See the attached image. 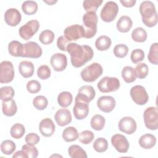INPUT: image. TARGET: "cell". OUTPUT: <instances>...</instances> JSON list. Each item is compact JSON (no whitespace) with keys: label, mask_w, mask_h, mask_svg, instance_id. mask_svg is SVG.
Masks as SVG:
<instances>
[{"label":"cell","mask_w":158,"mask_h":158,"mask_svg":"<svg viewBox=\"0 0 158 158\" xmlns=\"http://www.w3.org/2000/svg\"><path fill=\"white\" fill-rule=\"evenodd\" d=\"M66 51L70 55L72 65L75 68H79L91 60L93 57V49L88 45H80L76 43H69Z\"/></svg>","instance_id":"1"},{"label":"cell","mask_w":158,"mask_h":158,"mask_svg":"<svg viewBox=\"0 0 158 158\" xmlns=\"http://www.w3.org/2000/svg\"><path fill=\"white\" fill-rule=\"evenodd\" d=\"M139 12L143 23L148 27H153L157 23V14L154 4L150 1H144L139 6Z\"/></svg>","instance_id":"2"},{"label":"cell","mask_w":158,"mask_h":158,"mask_svg":"<svg viewBox=\"0 0 158 158\" xmlns=\"http://www.w3.org/2000/svg\"><path fill=\"white\" fill-rule=\"evenodd\" d=\"M98 16L95 12H87L83 16V28L85 30L84 38H91L97 32Z\"/></svg>","instance_id":"3"},{"label":"cell","mask_w":158,"mask_h":158,"mask_svg":"<svg viewBox=\"0 0 158 158\" xmlns=\"http://www.w3.org/2000/svg\"><path fill=\"white\" fill-rule=\"evenodd\" d=\"M102 66L99 64L94 62L83 69L80 73V76L84 81L93 82L102 74Z\"/></svg>","instance_id":"4"},{"label":"cell","mask_w":158,"mask_h":158,"mask_svg":"<svg viewBox=\"0 0 158 158\" xmlns=\"http://www.w3.org/2000/svg\"><path fill=\"white\" fill-rule=\"evenodd\" d=\"M118 12V6L114 1L107 2L102 8L100 17L101 19L106 22H112L117 17Z\"/></svg>","instance_id":"5"},{"label":"cell","mask_w":158,"mask_h":158,"mask_svg":"<svg viewBox=\"0 0 158 158\" xmlns=\"http://www.w3.org/2000/svg\"><path fill=\"white\" fill-rule=\"evenodd\" d=\"M145 126L151 130H156L158 128V110L156 107L146 109L143 114Z\"/></svg>","instance_id":"6"},{"label":"cell","mask_w":158,"mask_h":158,"mask_svg":"<svg viewBox=\"0 0 158 158\" xmlns=\"http://www.w3.org/2000/svg\"><path fill=\"white\" fill-rule=\"evenodd\" d=\"M120 86V81L115 77H105L98 83V88L102 93H110L117 91Z\"/></svg>","instance_id":"7"},{"label":"cell","mask_w":158,"mask_h":158,"mask_svg":"<svg viewBox=\"0 0 158 158\" xmlns=\"http://www.w3.org/2000/svg\"><path fill=\"white\" fill-rule=\"evenodd\" d=\"M39 28V22L37 20H31L19 28V34L23 40H28L38 31Z\"/></svg>","instance_id":"8"},{"label":"cell","mask_w":158,"mask_h":158,"mask_svg":"<svg viewBox=\"0 0 158 158\" xmlns=\"http://www.w3.org/2000/svg\"><path fill=\"white\" fill-rule=\"evenodd\" d=\"M130 93L133 101L138 105H144L148 101V94L144 87L141 85L133 86L130 89Z\"/></svg>","instance_id":"9"},{"label":"cell","mask_w":158,"mask_h":158,"mask_svg":"<svg viewBox=\"0 0 158 158\" xmlns=\"http://www.w3.org/2000/svg\"><path fill=\"white\" fill-rule=\"evenodd\" d=\"M14 77V66L11 62L4 60L0 64V82L7 83L12 81Z\"/></svg>","instance_id":"10"},{"label":"cell","mask_w":158,"mask_h":158,"mask_svg":"<svg viewBox=\"0 0 158 158\" xmlns=\"http://www.w3.org/2000/svg\"><path fill=\"white\" fill-rule=\"evenodd\" d=\"M42 53V49L37 43L28 41L23 44V52L21 57L36 59L41 57Z\"/></svg>","instance_id":"11"},{"label":"cell","mask_w":158,"mask_h":158,"mask_svg":"<svg viewBox=\"0 0 158 158\" xmlns=\"http://www.w3.org/2000/svg\"><path fill=\"white\" fill-rule=\"evenodd\" d=\"M64 36L69 41H76L84 37L85 30L82 25L78 24L67 27L64 31Z\"/></svg>","instance_id":"12"},{"label":"cell","mask_w":158,"mask_h":158,"mask_svg":"<svg viewBox=\"0 0 158 158\" xmlns=\"http://www.w3.org/2000/svg\"><path fill=\"white\" fill-rule=\"evenodd\" d=\"M111 143L114 148L120 153H125L129 149V143L127 138L121 134H115L111 138Z\"/></svg>","instance_id":"13"},{"label":"cell","mask_w":158,"mask_h":158,"mask_svg":"<svg viewBox=\"0 0 158 158\" xmlns=\"http://www.w3.org/2000/svg\"><path fill=\"white\" fill-rule=\"evenodd\" d=\"M75 102V103L73 108L74 117L77 120H83L85 118L89 113L88 103L76 98Z\"/></svg>","instance_id":"14"},{"label":"cell","mask_w":158,"mask_h":158,"mask_svg":"<svg viewBox=\"0 0 158 158\" xmlns=\"http://www.w3.org/2000/svg\"><path fill=\"white\" fill-rule=\"evenodd\" d=\"M118 129L128 135H131L136 130V123L131 117H124L120 120L118 123Z\"/></svg>","instance_id":"15"},{"label":"cell","mask_w":158,"mask_h":158,"mask_svg":"<svg viewBox=\"0 0 158 158\" xmlns=\"http://www.w3.org/2000/svg\"><path fill=\"white\" fill-rule=\"evenodd\" d=\"M50 63L55 71L62 72L67 65V58L62 53H56L51 56Z\"/></svg>","instance_id":"16"},{"label":"cell","mask_w":158,"mask_h":158,"mask_svg":"<svg viewBox=\"0 0 158 158\" xmlns=\"http://www.w3.org/2000/svg\"><path fill=\"white\" fill-rule=\"evenodd\" d=\"M115 100L110 96H102L99 98L97 101L98 108L106 113L110 112L115 107Z\"/></svg>","instance_id":"17"},{"label":"cell","mask_w":158,"mask_h":158,"mask_svg":"<svg viewBox=\"0 0 158 158\" xmlns=\"http://www.w3.org/2000/svg\"><path fill=\"white\" fill-rule=\"evenodd\" d=\"M96 92L94 88L90 85H83L81 86L75 98L89 103L95 97Z\"/></svg>","instance_id":"18"},{"label":"cell","mask_w":158,"mask_h":158,"mask_svg":"<svg viewBox=\"0 0 158 158\" xmlns=\"http://www.w3.org/2000/svg\"><path fill=\"white\" fill-rule=\"evenodd\" d=\"M21 14L15 8L8 9L4 14L5 22L9 26H17L21 21Z\"/></svg>","instance_id":"19"},{"label":"cell","mask_w":158,"mask_h":158,"mask_svg":"<svg viewBox=\"0 0 158 158\" xmlns=\"http://www.w3.org/2000/svg\"><path fill=\"white\" fill-rule=\"evenodd\" d=\"M54 118L58 125L64 127L72 122V115L69 110L62 108L59 109L56 112Z\"/></svg>","instance_id":"20"},{"label":"cell","mask_w":158,"mask_h":158,"mask_svg":"<svg viewBox=\"0 0 158 158\" xmlns=\"http://www.w3.org/2000/svg\"><path fill=\"white\" fill-rule=\"evenodd\" d=\"M39 130L43 136L50 137L55 131V125L51 118H45L40 122Z\"/></svg>","instance_id":"21"},{"label":"cell","mask_w":158,"mask_h":158,"mask_svg":"<svg viewBox=\"0 0 158 158\" xmlns=\"http://www.w3.org/2000/svg\"><path fill=\"white\" fill-rule=\"evenodd\" d=\"M2 110L4 115L11 117L14 115L17 111V107L15 101L13 99L2 101Z\"/></svg>","instance_id":"22"},{"label":"cell","mask_w":158,"mask_h":158,"mask_svg":"<svg viewBox=\"0 0 158 158\" xmlns=\"http://www.w3.org/2000/svg\"><path fill=\"white\" fill-rule=\"evenodd\" d=\"M19 71L23 77L26 78L31 77L34 73V65L31 62L23 60L19 64Z\"/></svg>","instance_id":"23"},{"label":"cell","mask_w":158,"mask_h":158,"mask_svg":"<svg viewBox=\"0 0 158 158\" xmlns=\"http://www.w3.org/2000/svg\"><path fill=\"white\" fill-rule=\"evenodd\" d=\"M156 143V138L154 135L146 133L142 135L139 139V144L140 146L145 149L152 148Z\"/></svg>","instance_id":"24"},{"label":"cell","mask_w":158,"mask_h":158,"mask_svg":"<svg viewBox=\"0 0 158 158\" xmlns=\"http://www.w3.org/2000/svg\"><path fill=\"white\" fill-rule=\"evenodd\" d=\"M133 25L131 18L127 15L120 17L117 22V29L121 33H127L131 28Z\"/></svg>","instance_id":"25"},{"label":"cell","mask_w":158,"mask_h":158,"mask_svg":"<svg viewBox=\"0 0 158 158\" xmlns=\"http://www.w3.org/2000/svg\"><path fill=\"white\" fill-rule=\"evenodd\" d=\"M23 44L14 40L10 41L8 44V51L9 54L14 57H21L23 52Z\"/></svg>","instance_id":"26"},{"label":"cell","mask_w":158,"mask_h":158,"mask_svg":"<svg viewBox=\"0 0 158 158\" xmlns=\"http://www.w3.org/2000/svg\"><path fill=\"white\" fill-rule=\"evenodd\" d=\"M111 39L106 35L98 37L95 41V46L98 50L102 51L107 50L111 46Z\"/></svg>","instance_id":"27"},{"label":"cell","mask_w":158,"mask_h":158,"mask_svg":"<svg viewBox=\"0 0 158 158\" xmlns=\"http://www.w3.org/2000/svg\"><path fill=\"white\" fill-rule=\"evenodd\" d=\"M68 153L72 158H86V151L80 146L73 144L71 145L68 149Z\"/></svg>","instance_id":"28"},{"label":"cell","mask_w":158,"mask_h":158,"mask_svg":"<svg viewBox=\"0 0 158 158\" xmlns=\"http://www.w3.org/2000/svg\"><path fill=\"white\" fill-rule=\"evenodd\" d=\"M77 130L73 127L65 128L62 132V138L66 142H72L75 141L78 138Z\"/></svg>","instance_id":"29"},{"label":"cell","mask_w":158,"mask_h":158,"mask_svg":"<svg viewBox=\"0 0 158 158\" xmlns=\"http://www.w3.org/2000/svg\"><path fill=\"white\" fill-rule=\"evenodd\" d=\"M73 101V96L70 92L62 91L57 96V102L62 107L69 106Z\"/></svg>","instance_id":"30"},{"label":"cell","mask_w":158,"mask_h":158,"mask_svg":"<svg viewBox=\"0 0 158 158\" xmlns=\"http://www.w3.org/2000/svg\"><path fill=\"white\" fill-rule=\"evenodd\" d=\"M121 74L123 80L128 83L135 81L136 78L135 70L130 66L124 67L122 70Z\"/></svg>","instance_id":"31"},{"label":"cell","mask_w":158,"mask_h":158,"mask_svg":"<svg viewBox=\"0 0 158 158\" xmlns=\"http://www.w3.org/2000/svg\"><path fill=\"white\" fill-rule=\"evenodd\" d=\"M22 10L26 15L35 14L38 10V4L34 1H24L22 5Z\"/></svg>","instance_id":"32"},{"label":"cell","mask_w":158,"mask_h":158,"mask_svg":"<svg viewBox=\"0 0 158 158\" xmlns=\"http://www.w3.org/2000/svg\"><path fill=\"white\" fill-rule=\"evenodd\" d=\"M106 120L103 116L99 114L94 115L91 119L90 124L93 129L96 131L102 130L105 125Z\"/></svg>","instance_id":"33"},{"label":"cell","mask_w":158,"mask_h":158,"mask_svg":"<svg viewBox=\"0 0 158 158\" xmlns=\"http://www.w3.org/2000/svg\"><path fill=\"white\" fill-rule=\"evenodd\" d=\"M147 36L148 35L146 31L142 27H137L135 28L131 33V38L136 42H144L147 39Z\"/></svg>","instance_id":"34"},{"label":"cell","mask_w":158,"mask_h":158,"mask_svg":"<svg viewBox=\"0 0 158 158\" xmlns=\"http://www.w3.org/2000/svg\"><path fill=\"white\" fill-rule=\"evenodd\" d=\"M102 3V0H85L83 2V7L87 12H95Z\"/></svg>","instance_id":"35"},{"label":"cell","mask_w":158,"mask_h":158,"mask_svg":"<svg viewBox=\"0 0 158 158\" xmlns=\"http://www.w3.org/2000/svg\"><path fill=\"white\" fill-rule=\"evenodd\" d=\"M54 33L50 30H44L40 33L39 40L43 44H49L52 43L54 39Z\"/></svg>","instance_id":"36"},{"label":"cell","mask_w":158,"mask_h":158,"mask_svg":"<svg viewBox=\"0 0 158 158\" xmlns=\"http://www.w3.org/2000/svg\"><path fill=\"white\" fill-rule=\"evenodd\" d=\"M25 132L24 126L20 123H15L10 128V133L12 137L15 139L21 138Z\"/></svg>","instance_id":"37"},{"label":"cell","mask_w":158,"mask_h":158,"mask_svg":"<svg viewBox=\"0 0 158 158\" xmlns=\"http://www.w3.org/2000/svg\"><path fill=\"white\" fill-rule=\"evenodd\" d=\"M158 44L154 43L151 44L148 55L149 61L154 65L158 64Z\"/></svg>","instance_id":"38"},{"label":"cell","mask_w":158,"mask_h":158,"mask_svg":"<svg viewBox=\"0 0 158 158\" xmlns=\"http://www.w3.org/2000/svg\"><path fill=\"white\" fill-rule=\"evenodd\" d=\"M48 104V99L44 96H37L33 100V106L39 110L45 109Z\"/></svg>","instance_id":"39"},{"label":"cell","mask_w":158,"mask_h":158,"mask_svg":"<svg viewBox=\"0 0 158 158\" xmlns=\"http://www.w3.org/2000/svg\"><path fill=\"white\" fill-rule=\"evenodd\" d=\"M93 147L98 152H105L108 148L107 141L105 138H98L94 141Z\"/></svg>","instance_id":"40"},{"label":"cell","mask_w":158,"mask_h":158,"mask_svg":"<svg viewBox=\"0 0 158 158\" xmlns=\"http://www.w3.org/2000/svg\"><path fill=\"white\" fill-rule=\"evenodd\" d=\"M15 144L9 139L3 141L1 144V151L6 155H10L13 153L15 149Z\"/></svg>","instance_id":"41"},{"label":"cell","mask_w":158,"mask_h":158,"mask_svg":"<svg viewBox=\"0 0 158 158\" xmlns=\"http://www.w3.org/2000/svg\"><path fill=\"white\" fill-rule=\"evenodd\" d=\"M136 77L140 79L145 78L149 72L148 65L145 63L138 64L134 69Z\"/></svg>","instance_id":"42"},{"label":"cell","mask_w":158,"mask_h":158,"mask_svg":"<svg viewBox=\"0 0 158 158\" xmlns=\"http://www.w3.org/2000/svg\"><path fill=\"white\" fill-rule=\"evenodd\" d=\"M94 133L89 130H84L80 132L78 135V139L79 141L84 144H88L94 139Z\"/></svg>","instance_id":"43"},{"label":"cell","mask_w":158,"mask_h":158,"mask_svg":"<svg viewBox=\"0 0 158 158\" xmlns=\"http://www.w3.org/2000/svg\"><path fill=\"white\" fill-rule=\"evenodd\" d=\"M14 94L15 91L12 86H5L0 89V99L2 101L12 99Z\"/></svg>","instance_id":"44"},{"label":"cell","mask_w":158,"mask_h":158,"mask_svg":"<svg viewBox=\"0 0 158 158\" xmlns=\"http://www.w3.org/2000/svg\"><path fill=\"white\" fill-rule=\"evenodd\" d=\"M128 48L126 44H118L114 47L113 52L116 57L118 58H123L128 54Z\"/></svg>","instance_id":"45"},{"label":"cell","mask_w":158,"mask_h":158,"mask_svg":"<svg viewBox=\"0 0 158 158\" xmlns=\"http://www.w3.org/2000/svg\"><path fill=\"white\" fill-rule=\"evenodd\" d=\"M130 59L133 63L138 64L144 60V52L141 49H135L132 51L130 55Z\"/></svg>","instance_id":"46"},{"label":"cell","mask_w":158,"mask_h":158,"mask_svg":"<svg viewBox=\"0 0 158 158\" xmlns=\"http://www.w3.org/2000/svg\"><path fill=\"white\" fill-rule=\"evenodd\" d=\"M22 150L27 154L28 158H36L38 156V151L36 147L28 144L23 145Z\"/></svg>","instance_id":"47"},{"label":"cell","mask_w":158,"mask_h":158,"mask_svg":"<svg viewBox=\"0 0 158 158\" xmlns=\"http://www.w3.org/2000/svg\"><path fill=\"white\" fill-rule=\"evenodd\" d=\"M37 75L41 80H46L51 76V69L46 65H42L37 69Z\"/></svg>","instance_id":"48"},{"label":"cell","mask_w":158,"mask_h":158,"mask_svg":"<svg viewBox=\"0 0 158 158\" xmlns=\"http://www.w3.org/2000/svg\"><path fill=\"white\" fill-rule=\"evenodd\" d=\"M26 88L27 91L32 94L36 93L39 92L41 89V84L40 82L35 80H32L29 81L26 85Z\"/></svg>","instance_id":"49"},{"label":"cell","mask_w":158,"mask_h":158,"mask_svg":"<svg viewBox=\"0 0 158 158\" xmlns=\"http://www.w3.org/2000/svg\"><path fill=\"white\" fill-rule=\"evenodd\" d=\"M40 136L35 133H28L26 135L25 138L26 143L31 146H34L38 144V142L40 141Z\"/></svg>","instance_id":"50"},{"label":"cell","mask_w":158,"mask_h":158,"mask_svg":"<svg viewBox=\"0 0 158 158\" xmlns=\"http://www.w3.org/2000/svg\"><path fill=\"white\" fill-rule=\"evenodd\" d=\"M69 42V41L64 36H60L57 40V48L62 51H65Z\"/></svg>","instance_id":"51"},{"label":"cell","mask_w":158,"mask_h":158,"mask_svg":"<svg viewBox=\"0 0 158 158\" xmlns=\"http://www.w3.org/2000/svg\"><path fill=\"white\" fill-rule=\"evenodd\" d=\"M120 2L124 7H131L134 6L136 3L135 0H120Z\"/></svg>","instance_id":"52"},{"label":"cell","mask_w":158,"mask_h":158,"mask_svg":"<svg viewBox=\"0 0 158 158\" xmlns=\"http://www.w3.org/2000/svg\"><path fill=\"white\" fill-rule=\"evenodd\" d=\"M13 158H15V157H20V158H28L27 154L24 152L23 151H18L17 152H15L14 155L12 156Z\"/></svg>","instance_id":"53"},{"label":"cell","mask_w":158,"mask_h":158,"mask_svg":"<svg viewBox=\"0 0 158 158\" xmlns=\"http://www.w3.org/2000/svg\"><path fill=\"white\" fill-rule=\"evenodd\" d=\"M43 2H46V3H47L48 5H50V6H51V5H52V4H55L56 2H57V1H53V0H52V1H43Z\"/></svg>","instance_id":"54"}]
</instances>
